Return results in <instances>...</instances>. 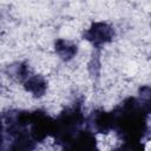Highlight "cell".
Listing matches in <instances>:
<instances>
[{"label":"cell","mask_w":151,"mask_h":151,"mask_svg":"<svg viewBox=\"0 0 151 151\" xmlns=\"http://www.w3.org/2000/svg\"><path fill=\"white\" fill-rule=\"evenodd\" d=\"M149 112L150 104L130 97L112 111L113 130L125 142H139L147 130Z\"/></svg>","instance_id":"1"},{"label":"cell","mask_w":151,"mask_h":151,"mask_svg":"<svg viewBox=\"0 0 151 151\" xmlns=\"http://www.w3.org/2000/svg\"><path fill=\"white\" fill-rule=\"evenodd\" d=\"M84 122L85 118L80 105H74L73 107L63 111L57 119H53V129L51 136L63 146L79 130H81L80 127Z\"/></svg>","instance_id":"2"},{"label":"cell","mask_w":151,"mask_h":151,"mask_svg":"<svg viewBox=\"0 0 151 151\" xmlns=\"http://www.w3.org/2000/svg\"><path fill=\"white\" fill-rule=\"evenodd\" d=\"M29 134L33 138L35 143H40L45 140L48 136L52 134V129H53V119L45 113L44 111L37 110L31 112V119H29V125H28Z\"/></svg>","instance_id":"3"},{"label":"cell","mask_w":151,"mask_h":151,"mask_svg":"<svg viewBox=\"0 0 151 151\" xmlns=\"http://www.w3.org/2000/svg\"><path fill=\"white\" fill-rule=\"evenodd\" d=\"M64 151H98L94 134L88 130H79L63 145Z\"/></svg>","instance_id":"4"},{"label":"cell","mask_w":151,"mask_h":151,"mask_svg":"<svg viewBox=\"0 0 151 151\" xmlns=\"http://www.w3.org/2000/svg\"><path fill=\"white\" fill-rule=\"evenodd\" d=\"M113 37L114 31L106 22H93L85 32V39L88 40L94 47H100L112 41Z\"/></svg>","instance_id":"5"},{"label":"cell","mask_w":151,"mask_h":151,"mask_svg":"<svg viewBox=\"0 0 151 151\" xmlns=\"http://www.w3.org/2000/svg\"><path fill=\"white\" fill-rule=\"evenodd\" d=\"M13 140L8 146L7 151H33L35 147V142L31 137L28 130L20 131L12 136Z\"/></svg>","instance_id":"6"},{"label":"cell","mask_w":151,"mask_h":151,"mask_svg":"<svg viewBox=\"0 0 151 151\" xmlns=\"http://www.w3.org/2000/svg\"><path fill=\"white\" fill-rule=\"evenodd\" d=\"M92 127L94 131L105 133L110 130H113V116L112 112L106 111H96L92 116Z\"/></svg>","instance_id":"7"},{"label":"cell","mask_w":151,"mask_h":151,"mask_svg":"<svg viewBox=\"0 0 151 151\" xmlns=\"http://www.w3.org/2000/svg\"><path fill=\"white\" fill-rule=\"evenodd\" d=\"M24 87L27 92L32 93L34 97H41L45 94L47 90V81L41 76L33 74V76H28L24 80Z\"/></svg>","instance_id":"8"},{"label":"cell","mask_w":151,"mask_h":151,"mask_svg":"<svg viewBox=\"0 0 151 151\" xmlns=\"http://www.w3.org/2000/svg\"><path fill=\"white\" fill-rule=\"evenodd\" d=\"M54 48L57 54L63 59V60H71L78 52V47L77 45H74L73 42L65 40V39H58L54 44Z\"/></svg>","instance_id":"9"},{"label":"cell","mask_w":151,"mask_h":151,"mask_svg":"<svg viewBox=\"0 0 151 151\" xmlns=\"http://www.w3.org/2000/svg\"><path fill=\"white\" fill-rule=\"evenodd\" d=\"M114 151H144L139 142H125L119 149Z\"/></svg>","instance_id":"10"},{"label":"cell","mask_w":151,"mask_h":151,"mask_svg":"<svg viewBox=\"0 0 151 151\" xmlns=\"http://www.w3.org/2000/svg\"><path fill=\"white\" fill-rule=\"evenodd\" d=\"M2 143H4V124L0 119V147H1Z\"/></svg>","instance_id":"11"}]
</instances>
